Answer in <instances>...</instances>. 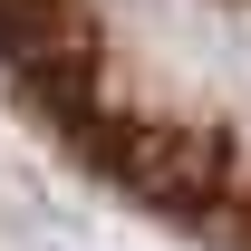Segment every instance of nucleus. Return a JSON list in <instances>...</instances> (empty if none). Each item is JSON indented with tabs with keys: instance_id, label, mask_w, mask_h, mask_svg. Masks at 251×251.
Instances as JSON below:
<instances>
[{
	"instance_id": "f257e3e1",
	"label": "nucleus",
	"mask_w": 251,
	"mask_h": 251,
	"mask_svg": "<svg viewBox=\"0 0 251 251\" xmlns=\"http://www.w3.org/2000/svg\"><path fill=\"white\" fill-rule=\"evenodd\" d=\"M0 68L126 203L251 251V0H0Z\"/></svg>"
}]
</instances>
